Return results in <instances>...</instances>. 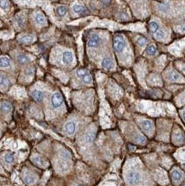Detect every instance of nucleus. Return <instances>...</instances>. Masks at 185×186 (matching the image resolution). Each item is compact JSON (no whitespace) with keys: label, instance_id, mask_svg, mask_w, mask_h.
Segmentation results:
<instances>
[{"label":"nucleus","instance_id":"nucleus-1","mask_svg":"<svg viewBox=\"0 0 185 186\" xmlns=\"http://www.w3.org/2000/svg\"><path fill=\"white\" fill-rule=\"evenodd\" d=\"M114 47L118 52H122L125 47V43L122 36H117L114 40Z\"/></svg>","mask_w":185,"mask_h":186},{"label":"nucleus","instance_id":"nucleus-2","mask_svg":"<svg viewBox=\"0 0 185 186\" xmlns=\"http://www.w3.org/2000/svg\"><path fill=\"white\" fill-rule=\"evenodd\" d=\"M127 182L130 185H136L139 183L141 177L138 173L135 172H130L127 176Z\"/></svg>","mask_w":185,"mask_h":186},{"label":"nucleus","instance_id":"nucleus-3","mask_svg":"<svg viewBox=\"0 0 185 186\" xmlns=\"http://www.w3.org/2000/svg\"><path fill=\"white\" fill-rule=\"evenodd\" d=\"M63 99L62 95L59 93H55L52 95V103L53 107L55 108H57L63 104Z\"/></svg>","mask_w":185,"mask_h":186},{"label":"nucleus","instance_id":"nucleus-4","mask_svg":"<svg viewBox=\"0 0 185 186\" xmlns=\"http://www.w3.org/2000/svg\"><path fill=\"white\" fill-rule=\"evenodd\" d=\"M100 43V37L97 35H92V37L90 38L89 42H88V45L91 48H96L98 46Z\"/></svg>","mask_w":185,"mask_h":186},{"label":"nucleus","instance_id":"nucleus-5","mask_svg":"<svg viewBox=\"0 0 185 186\" xmlns=\"http://www.w3.org/2000/svg\"><path fill=\"white\" fill-rule=\"evenodd\" d=\"M73 59V54H72L70 52H65L63 54V56H62V60L63 64H70L72 61Z\"/></svg>","mask_w":185,"mask_h":186},{"label":"nucleus","instance_id":"nucleus-6","mask_svg":"<svg viewBox=\"0 0 185 186\" xmlns=\"http://www.w3.org/2000/svg\"><path fill=\"white\" fill-rule=\"evenodd\" d=\"M36 178L32 174H27L25 176L24 182L27 185H32L36 182Z\"/></svg>","mask_w":185,"mask_h":186},{"label":"nucleus","instance_id":"nucleus-7","mask_svg":"<svg viewBox=\"0 0 185 186\" xmlns=\"http://www.w3.org/2000/svg\"><path fill=\"white\" fill-rule=\"evenodd\" d=\"M65 130L68 135H73L75 130V124L73 122H68L65 125Z\"/></svg>","mask_w":185,"mask_h":186},{"label":"nucleus","instance_id":"nucleus-8","mask_svg":"<svg viewBox=\"0 0 185 186\" xmlns=\"http://www.w3.org/2000/svg\"><path fill=\"white\" fill-rule=\"evenodd\" d=\"M32 96L36 101L40 102L41 100H43V93L41 91H38V90H34V91L32 92Z\"/></svg>","mask_w":185,"mask_h":186},{"label":"nucleus","instance_id":"nucleus-9","mask_svg":"<svg viewBox=\"0 0 185 186\" xmlns=\"http://www.w3.org/2000/svg\"><path fill=\"white\" fill-rule=\"evenodd\" d=\"M34 41V38L32 37V36H24L22 37L21 38H20V43H22L23 44H29L33 42Z\"/></svg>","mask_w":185,"mask_h":186},{"label":"nucleus","instance_id":"nucleus-10","mask_svg":"<svg viewBox=\"0 0 185 186\" xmlns=\"http://www.w3.org/2000/svg\"><path fill=\"white\" fill-rule=\"evenodd\" d=\"M102 66L106 69H110L112 67V61L109 58L104 59L102 62Z\"/></svg>","mask_w":185,"mask_h":186},{"label":"nucleus","instance_id":"nucleus-11","mask_svg":"<svg viewBox=\"0 0 185 186\" xmlns=\"http://www.w3.org/2000/svg\"><path fill=\"white\" fill-rule=\"evenodd\" d=\"M17 60L18 61V63L20 64H25L29 62L30 61L29 58L26 55H20L18 56H17Z\"/></svg>","mask_w":185,"mask_h":186},{"label":"nucleus","instance_id":"nucleus-12","mask_svg":"<svg viewBox=\"0 0 185 186\" xmlns=\"http://www.w3.org/2000/svg\"><path fill=\"white\" fill-rule=\"evenodd\" d=\"M35 20H36V22L38 24H39V25H43L46 21L44 15L41 14H38L36 15Z\"/></svg>","mask_w":185,"mask_h":186},{"label":"nucleus","instance_id":"nucleus-13","mask_svg":"<svg viewBox=\"0 0 185 186\" xmlns=\"http://www.w3.org/2000/svg\"><path fill=\"white\" fill-rule=\"evenodd\" d=\"M11 61L7 57L0 58V66L1 67H7L10 65Z\"/></svg>","mask_w":185,"mask_h":186},{"label":"nucleus","instance_id":"nucleus-14","mask_svg":"<svg viewBox=\"0 0 185 186\" xmlns=\"http://www.w3.org/2000/svg\"><path fill=\"white\" fill-rule=\"evenodd\" d=\"M33 161H34L36 163L41 165V166H45V165L47 164V162L45 161L44 159H43L42 157H38V156H36L33 157Z\"/></svg>","mask_w":185,"mask_h":186},{"label":"nucleus","instance_id":"nucleus-15","mask_svg":"<svg viewBox=\"0 0 185 186\" xmlns=\"http://www.w3.org/2000/svg\"><path fill=\"white\" fill-rule=\"evenodd\" d=\"M11 110V105L8 102H4L2 105V110L4 113H8Z\"/></svg>","mask_w":185,"mask_h":186},{"label":"nucleus","instance_id":"nucleus-16","mask_svg":"<svg viewBox=\"0 0 185 186\" xmlns=\"http://www.w3.org/2000/svg\"><path fill=\"white\" fill-rule=\"evenodd\" d=\"M142 127L145 130L148 131L152 128V123H151L150 121H143L142 123Z\"/></svg>","mask_w":185,"mask_h":186},{"label":"nucleus","instance_id":"nucleus-17","mask_svg":"<svg viewBox=\"0 0 185 186\" xmlns=\"http://www.w3.org/2000/svg\"><path fill=\"white\" fill-rule=\"evenodd\" d=\"M156 48L153 45L149 46V47L146 49V52H147V54L149 55H154L156 53Z\"/></svg>","mask_w":185,"mask_h":186},{"label":"nucleus","instance_id":"nucleus-18","mask_svg":"<svg viewBox=\"0 0 185 186\" xmlns=\"http://www.w3.org/2000/svg\"><path fill=\"white\" fill-rule=\"evenodd\" d=\"M149 27H150V29L152 32H156L159 29V25L155 22H151L149 25Z\"/></svg>","mask_w":185,"mask_h":186},{"label":"nucleus","instance_id":"nucleus-19","mask_svg":"<svg viewBox=\"0 0 185 186\" xmlns=\"http://www.w3.org/2000/svg\"><path fill=\"white\" fill-rule=\"evenodd\" d=\"M4 159L5 161H6L7 163H12V162L14 161V157L11 153H6L5 155Z\"/></svg>","mask_w":185,"mask_h":186},{"label":"nucleus","instance_id":"nucleus-20","mask_svg":"<svg viewBox=\"0 0 185 186\" xmlns=\"http://www.w3.org/2000/svg\"><path fill=\"white\" fill-rule=\"evenodd\" d=\"M56 12H57V14L59 16H64L66 14V10L65 9V7L59 6L57 8V9H56Z\"/></svg>","mask_w":185,"mask_h":186},{"label":"nucleus","instance_id":"nucleus-21","mask_svg":"<svg viewBox=\"0 0 185 186\" xmlns=\"http://www.w3.org/2000/svg\"><path fill=\"white\" fill-rule=\"evenodd\" d=\"M9 84V80L3 75L0 74V85H8Z\"/></svg>","mask_w":185,"mask_h":186},{"label":"nucleus","instance_id":"nucleus-22","mask_svg":"<svg viewBox=\"0 0 185 186\" xmlns=\"http://www.w3.org/2000/svg\"><path fill=\"white\" fill-rule=\"evenodd\" d=\"M168 78L171 81H176L179 78V76L178 73H176V72H172V73L169 75Z\"/></svg>","mask_w":185,"mask_h":186},{"label":"nucleus","instance_id":"nucleus-23","mask_svg":"<svg viewBox=\"0 0 185 186\" xmlns=\"http://www.w3.org/2000/svg\"><path fill=\"white\" fill-rule=\"evenodd\" d=\"M182 174L180 172L177 171V170L173 172V178L176 180H179L182 179Z\"/></svg>","mask_w":185,"mask_h":186},{"label":"nucleus","instance_id":"nucleus-24","mask_svg":"<svg viewBox=\"0 0 185 186\" xmlns=\"http://www.w3.org/2000/svg\"><path fill=\"white\" fill-rule=\"evenodd\" d=\"M82 80L84 81V82H85L86 84H91L92 82V78L91 76H90V74L88 73L85 76H84L82 77Z\"/></svg>","mask_w":185,"mask_h":186},{"label":"nucleus","instance_id":"nucleus-25","mask_svg":"<svg viewBox=\"0 0 185 186\" xmlns=\"http://www.w3.org/2000/svg\"><path fill=\"white\" fill-rule=\"evenodd\" d=\"M147 43H148L147 39H146V38H143V37L138 38V40H137V43L139 45L142 46V47H143V46H145Z\"/></svg>","mask_w":185,"mask_h":186},{"label":"nucleus","instance_id":"nucleus-26","mask_svg":"<svg viewBox=\"0 0 185 186\" xmlns=\"http://www.w3.org/2000/svg\"><path fill=\"white\" fill-rule=\"evenodd\" d=\"M84 7L81 6V5H75L73 7V10L75 13H77V14H79V13H81L84 11Z\"/></svg>","mask_w":185,"mask_h":186},{"label":"nucleus","instance_id":"nucleus-27","mask_svg":"<svg viewBox=\"0 0 185 186\" xmlns=\"http://www.w3.org/2000/svg\"><path fill=\"white\" fill-rule=\"evenodd\" d=\"M87 73H88V72L85 71V70H83V69L78 70V71H77V76L79 77H81V78H82V77H83L84 76H85Z\"/></svg>","mask_w":185,"mask_h":186},{"label":"nucleus","instance_id":"nucleus-28","mask_svg":"<svg viewBox=\"0 0 185 186\" xmlns=\"http://www.w3.org/2000/svg\"><path fill=\"white\" fill-rule=\"evenodd\" d=\"M165 37V33L163 32V31H158L157 32L155 33V37L157 39H163V38Z\"/></svg>","mask_w":185,"mask_h":186},{"label":"nucleus","instance_id":"nucleus-29","mask_svg":"<svg viewBox=\"0 0 185 186\" xmlns=\"http://www.w3.org/2000/svg\"><path fill=\"white\" fill-rule=\"evenodd\" d=\"M0 7L3 9H6L9 7V2L7 1H0Z\"/></svg>","mask_w":185,"mask_h":186},{"label":"nucleus","instance_id":"nucleus-30","mask_svg":"<svg viewBox=\"0 0 185 186\" xmlns=\"http://www.w3.org/2000/svg\"><path fill=\"white\" fill-rule=\"evenodd\" d=\"M136 140H137V141L138 143L143 144L145 141V139L144 137H143V136H138L137 138H136Z\"/></svg>","mask_w":185,"mask_h":186},{"label":"nucleus","instance_id":"nucleus-31","mask_svg":"<svg viewBox=\"0 0 185 186\" xmlns=\"http://www.w3.org/2000/svg\"><path fill=\"white\" fill-rule=\"evenodd\" d=\"M33 73V71L32 68H27L25 70V75H27V76H30V75H32Z\"/></svg>","mask_w":185,"mask_h":186},{"label":"nucleus","instance_id":"nucleus-32","mask_svg":"<svg viewBox=\"0 0 185 186\" xmlns=\"http://www.w3.org/2000/svg\"><path fill=\"white\" fill-rule=\"evenodd\" d=\"M184 119H185V112H184Z\"/></svg>","mask_w":185,"mask_h":186},{"label":"nucleus","instance_id":"nucleus-33","mask_svg":"<svg viewBox=\"0 0 185 186\" xmlns=\"http://www.w3.org/2000/svg\"><path fill=\"white\" fill-rule=\"evenodd\" d=\"M184 186H185V185H184Z\"/></svg>","mask_w":185,"mask_h":186},{"label":"nucleus","instance_id":"nucleus-34","mask_svg":"<svg viewBox=\"0 0 185 186\" xmlns=\"http://www.w3.org/2000/svg\"><path fill=\"white\" fill-rule=\"evenodd\" d=\"M77 186H79V185H77Z\"/></svg>","mask_w":185,"mask_h":186}]
</instances>
